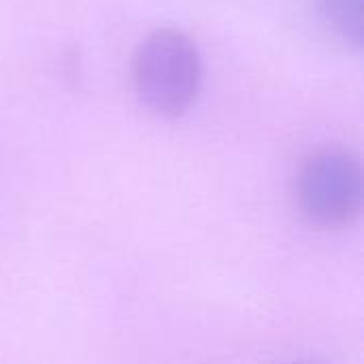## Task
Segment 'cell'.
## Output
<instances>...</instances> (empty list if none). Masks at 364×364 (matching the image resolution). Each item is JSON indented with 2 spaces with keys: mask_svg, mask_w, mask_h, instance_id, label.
Instances as JSON below:
<instances>
[{
  "mask_svg": "<svg viewBox=\"0 0 364 364\" xmlns=\"http://www.w3.org/2000/svg\"><path fill=\"white\" fill-rule=\"evenodd\" d=\"M326 4V15L337 23L341 26V30L348 34V32H354L358 34L360 30V0H324Z\"/></svg>",
  "mask_w": 364,
  "mask_h": 364,
  "instance_id": "3",
  "label": "cell"
},
{
  "mask_svg": "<svg viewBox=\"0 0 364 364\" xmlns=\"http://www.w3.org/2000/svg\"><path fill=\"white\" fill-rule=\"evenodd\" d=\"M203 64L196 45L177 30H156L136 49L132 81L139 100L156 113L179 115L198 98Z\"/></svg>",
  "mask_w": 364,
  "mask_h": 364,
  "instance_id": "1",
  "label": "cell"
},
{
  "mask_svg": "<svg viewBox=\"0 0 364 364\" xmlns=\"http://www.w3.org/2000/svg\"><path fill=\"white\" fill-rule=\"evenodd\" d=\"M363 168L346 149H320L299 173L296 198L307 222L320 228H343L363 209Z\"/></svg>",
  "mask_w": 364,
  "mask_h": 364,
  "instance_id": "2",
  "label": "cell"
}]
</instances>
